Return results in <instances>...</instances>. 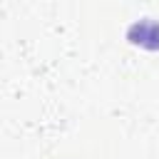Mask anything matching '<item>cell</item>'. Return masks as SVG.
Returning a JSON list of instances; mask_svg holds the SVG:
<instances>
[{
  "label": "cell",
  "instance_id": "6da1fadb",
  "mask_svg": "<svg viewBox=\"0 0 159 159\" xmlns=\"http://www.w3.org/2000/svg\"><path fill=\"white\" fill-rule=\"evenodd\" d=\"M129 40L137 45H144L149 50H157L159 47V22H152V20L134 22L129 27Z\"/></svg>",
  "mask_w": 159,
  "mask_h": 159
}]
</instances>
